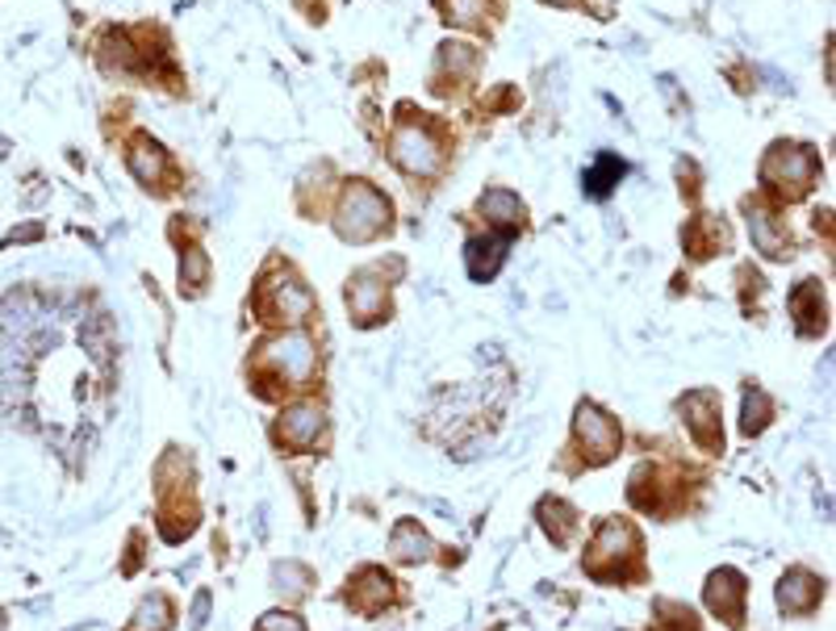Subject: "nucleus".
I'll return each mask as SVG.
<instances>
[{
  "label": "nucleus",
  "mask_w": 836,
  "mask_h": 631,
  "mask_svg": "<svg viewBox=\"0 0 836 631\" xmlns=\"http://www.w3.org/2000/svg\"><path fill=\"white\" fill-rule=\"evenodd\" d=\"M582 569L602 581V585H623V581H645V540L627 519L611 515L598 522L590 548L582 556Z\"/></svg>",
  "instance_id": "1"
},
{
  "label": "nucleus",
  "mask_w": 836,
  "mask_h": 631,
  "mask_svg": "<svg viewBox=\"0 0 836 631\" xmlns=\"http://www.w3.org/2000/svg\"><path fill=\"white\" fill-rule=\"evenodd\" d=\"M502 260H507V239H473L464 251V264H469L473 280H489L502 268Z\"/></svg>",
  "instance_id": "20"
},
{
  "label": "nucleus",
  "mask_w": 836,
  "mask_h": 631,
  "mask_svg": "<svg viewBox=\"0 0 836 631\" xmlns=\"http://www.w3.org/2000/svg\"><path fill=\"white\" fill-rule=\"evenodd\" d=\"M770 418H774V402L765 397L761 384H749L745 389V422H740V431L745 436H761L770 427Z\"/></svg>",
  "instance_id": "25"
},
{
  "label": "nucleus",
  "mask_w": 836,
  "mask_h": 631,
  "mask_svg": "<svg viewBox=\"0 0 836 631\" xmlns=\"http://www.w3.org/2000/svg\"><path fill=\"white\" fill-rule=\"evenodd\" d=\"M130 172L138 176V185H160L163 172H167V155H163L160 142H151V138H138L135 147H130Z\"/></svg>",
  "instance_id": "19"
},
{
  "label": "nucleus",
  "mask_w": 836,
  "mask_h": 631,
  "mask_svg": "<svg viewBox=\"0 0 836 631\" xmlns=\"http://www.w3.org/2000/svg\"><path fill=\"white\" fill-rule=\"evenodd\" d=\"M536 515H540V527L548 531V540H552L557 548H565L569 540L577 535V527H582V522H577V510L569 506L565 497H544Z\"/></svg>",
  "instance_id": "17"
},
{
  "label": "nucleus",
  "mask_w": 836,
  "mask_h": 631,
  "mask_svg": "<svg viewBox=\"0 0 836 631\" xmlns=\"http://www.w3.org/2000/svg\"><path fill=\"white\" fill-rule=\"evenodd\" d=\"M482 214H486L494 226L514 230V226H523V201L507 189H489L486 197H482Z\"/></svg>",
  "instance_id": "23"
},
{
  "label": "nucleus",
  "mask_w": 836,
  "mask_h": 631,
  "mask_svg": "<svg viewBox=\"0 0 836 631\" xmlns=\"http://www.w3.org/2000/svg\"><path fill=\"white\" fill-rule=\"evenodd\" d=\"M205 280H210V260H205V251L201 248H189L185 251V260H180V289L201 293Z\"/></svg>",
  "instance_id": "28"
},
{
  "label": "nucleus",
  "mask_w": 836,
  "mask_h": 631,
  "mask_svg": "<svg viewBox=\"0 0 836 631\" xmlns=\"http://www.w3.org/2000/svg\"><path fill=\"white\" fill-rule=\"evenodd\" d=\"M348 310L360 327H377L380 318L389 314V293H385V280H377L373 273L351 276L348 285Z\"/></svg>",
  "instance_id": "14"
},
{
  "label": "nucleus",
  "mask_w": 836,
  "mask_h": 631,
  "mask_svg": "<svg viewBox=\"0 0 836 631\" xmlns=\"http://www.w3.org/2000/svg\"><path fill=\"white\" fill-rule=\"evenodd\" d=\"M623 172H627L623 160H615V155H598L594 167H586V176H582V189L590 192L594 201H602V197L623 180Z\"/></svg>",
  "instance_id": "21"
},
{
  "label": "nucleus",
  "mask_w": 836,
  "mask_h": 631,
  "mask_svg": "<svg viewBox=\"0 0 836 631\" xmlns=\"http://www.w3.org/2000/svg\"><path fill=\"white\" fill-rule=\"evenodd\" d=\"M745 598H749V581L736 569H715L702 585V603L711 615H720L732 631L745 628Z\"/></svg>",
  "instance_id": "11"
},
{
  "label": "nucleus",
  "mask_w": 836,
  "mask_h": 631,
  "mask_svg": "<svg viewBox=\"0 0 836 631\" xmlns=\"http://www.w3.org/2000/svg\"><path fill=\"white\" fill-rule=\"evenodd\" d=\"M820 603H824V577H815L811 569H786L778 581V610L790 619H803Z\"/></svg>",
  "instance_id": "13"
},
{
  "label": "nucleus",
  "mask_w": 836,
  "mask_h": 631,
  "mask_svg": "<svg viewBox=\"0 0 836 631\" xmlns=\"http://www.w3.org/2000/svg\"><path fill=\"white\" fill-rule=\"evenodd\" d=\"M790 314H795L799 335H820L828 327V305L820 293V280H799V289L790 293Z\"/></svg>",
  "instance_id": "15"
},
{
  "label": "nucleus",
  "mask_w": 836,
  "mask_h": 631,
  "mask_svg": "<svg viewBox=\"0 0 836 631\" xmlns=\"http://www.w3.org/2000/svg\"><path fill=\"white\" fill-rule=\"evenodd\" d=\"M620 443H623L620 422L602 411V406H594V402H582V406H577V414H573V452L582 456V465L598 468L607 465V460H615V456H620Z\"/></svg>",
  "instance_id": "5"
},
{
  "label": "nucleus",
  "mask_w": 836,
  "mask_h": 631,
  "mask_svg": "<svg viewBox=\"0 0 836 631\" xmlns=\"http://www.w3.org/2000/svg\"><path fill=\"white\" fill-rule=\"evenodd\" d=\"M389 151H394V160L398 167H405L410 176H432L435 167H439V142L427 126H419V122H405L394 130V142H389Z\"/></svg>",
  "instance_id": "12"
},
{
  "label": "nucleus",
  "mask_w": 836,
  "mask_h": 631,
  "mask_svg": "<svg viewBox=\"0 0 836 631\" xmlns=\"http://www.w3.org/2000/svg\"><path fill=\"white\" fill-rule=\"evenodd\" d=\"M326 431V411L319 402H294L272 422V440L280 452H310Z\"/></svg>",
  "instance_id": "8"
},
{
  "label": "nucleus",
  "mask_w": 836,
  "mask_h": 631,
  "mask_svg": "<svg viewBox=\"0 0 836 631\" xmlns=\"http://www.w3.org/2000/svg\"><path fill=\"white\" fill-rule=\"evenodd\" d=\"M255 373V393L272 397V384H285V389H305L319 373V348L305 330H285L276 339H264L255 348L251 368Z\"/></svg>",
  "instance_id": "2"
},
{
  "label": "nucleus",
  "mask_w": 836,
  "mask_h": 631,
  "mask_svg": "<svg viewBox=\"0 0 836 631\" xmlns=\"http://www.w3.org/2000/svg\"><path fill=\"white\" fill-rule=\"evenodd\" d=\"M344 603L355 610V615H364V619H377L385 615L389 606L398 603V581L377 569V565H364V569H355L348 577V590H344Z\"/></svg>",
  "instance_id": "9"
},
{
  "label": "nucleus",
  "mask_w": 836,
  "mask_h": 631,
  "mask_svg": "<svg viewBox=\"0 0 836 631\" xmlns=\"http://www.w3.org/2000/svg\"><path fill=\"white\" fill-rule=\"evenodd\" d=\"M627 502L636 510H645V515H674L677 506L686 502V494L677 490V481L665 468L645 460V465H636L632 481H627Z\"/></svg>",
  "instance_id": "6"
},
{
  "label": "nucleus",
  "mask_w": 836,
  "mask_h": 631,
  "mask_svg": "<svg viewBox=\"0 0 836 631\" xmlns=\"http://www.w3.org/2000/svg\"><path fill=\"white\" fill-rule=\"evenodd\" d=\"M677 414L690 431V440L702 452H724V427H720V393L715 389H690L686 397H677Z\"/></svg>",
  "instance_id": "7"
},
{
  "label": "nucleus",
  "mask_w": 836,
  "mask_h": 631,
  "mask_svg": "<svg viewBox=\"0 0 836 631\" xmlns=\"http://www.w3.org/2000/svg\"><path fill=\"white\" fill-rule=\"evenodd\" d=\"M652 628L648 631H699V615L686 603H674V598H657L652 603Z\"/></svg>",
  "instance_id": "24"
},
{
  "label": "nucleus",
  "mask_w": 836,
  "mask_h": 631,
  "mask_svg": "<svg viewBox=\"0 0 836 631\" xmlns=\"http://www.w3.org/2000/svg\"><path fill=\"white\" fill-rule=\"evenodd\" d=\"M272 581H276V590H289V598H305L310 594V585H314V573L305 569V565H276L272 569Z\"/></svg>",
  "instance_id": "27"
},
{
  "label": "nucleus",
  "mask_w": 836,
  "mask_h": 631,
  "mask_svg": "<svg viewBox=\"0 0 836 631\" xmlns=\"http://www.w3.org/2000/svg\"><path fill=\"white\" fill-rule=\"evenodd\" d=\"M4 623H9V619H4V610H0V631H4Z\"/></svg>",
  "instance_id": "31"
},
{
  "label": "nucleus",
  "mask_w": 836,
  "mask_h": 631,
  "mask_svg": "<svg viewBox=\"0 0 836 631\" xmlns=\"http://www.w3.org/2000/svg\"><path fill=\"white\" fill-rule=\"evenodd\" d=\"M439 4L457 26H486V0H439Z\"/></svg>",
  "instance_id": "29"
},
{
  "label": "nucleus",
  "mask_w": 836,
  "mask_h": 631,
  "mask_svg": "<svg viewBox=\"0 0 836 631\" xmlns=\"http://www.w3.org/2000/svg\"><path fill=\"white\" fill-rule=\"evenodd\" d=\"M749 230H753V243L765 251L770 260H786V255H790V251H786L790 243H786V235H778V230L770 226V214L753 210V214H749Z\"/></svg>",
  "instance_id": "26"
},
{
  "label": "nucleus",
  "mask_w": 836,
  "mask_h": 631,
  "mask_svg": "<svg viewBox=\"0 0 836 631\" xmlns=\"http://www.w3.org/2000/svg\"><path fill=\"white\" fill-rule=\"evenodd\" d=\"M255 631H305V623L297 619L294 610H269V615L255 623Z\"/></svg>",
  "instance_id": "30"
},
{
  "label": "nucleus",
  "mask_w": 836,
  "mask_h": 631,
  "mask_svg": "<svg viewBox=\"0 0 836 631\" xmlns=\"http://www.w3.org/2000/svg\"><path fill=\"white\" fill-rule=\"evenodd\" d=\"M389 556L398 565H419V560H432V535L419 527L414 519H402L394 527V540H389Z\"/></svg>",
  "instance_id": "16"
},
{
  "label": "nucleus",
  "mask_w": 836,
  "mask_h": 631,
  "mask_svg": "<svg viewBox=\"0 0 836 631\" xmlns=\"http://www.w3.org/2000/svg\"><path fill=\"white\" fill-rule=\"evenodd\" d=\"M815 172H820V160L803 142H774L770 155L761 160V180L774 192H783L786 201L803 197L811 189V180H815Z\"/></svg>",
  "instance_id": "4"
},
{
  "label": "nucleus",
  "mask_w": 836,
  "mask_h": 631,
  "mask_svg": "<svg viewBox=\"0 0 836 631\" xmlns=\"http://www.w3.org/2000/svg\"><path fill=\"white\" fill-rule=\"evenodd\" d=\"M682 239H686V248L695 251L699 260H707V255H715L720 248H728V226L720 218H695L686 230H682Z\"/></svg>",
  "instance_id": "18"
},
{
  "label": "nucleus",
  "mask_w": 836,
  "mask_h": 631,
  "mask_svg": "<svg viewBox=\"0 0 836 631\" xmlns=\"http://www.w3.org/2000/svg\"><path fill=\"white\" fill-rule=\"evenodd\" d=\"M255 310H260L269 323H301V318L314 310V298H310V289H305L301 280L280 276V280H264V285H260Z\"/></svg>",
  "instance_id": "10"
},
{
  "label": "nucleus",
  "mask_w": 836,
  "mask_h": 631,
  "mask_svg": "<svg viewBox=\"0 0 836 631\" xmlns=\"http://www.w3.org/2000/svg\"><path fill=\"white\" fill-rule=\"evenodd\" d=\"M385 226H389V201H385L369 180H351L344 201H339L335 230H339L348 243H369V239H377Z\"/></svg>",
  "instance_id": "3"
},
{
  "label": "nucleus",
  "mask_w": 836,
  "mask_h": 631,
  "mask_svg": "<svg viewBox=\"0 0 836 631\" xmlns=\"http://www.w3.org/2000/svg\"><path fill=\"white\" fill-rule=\"evenodd\" d=\"M172 619H176V606L167 594H151V598H142L135 610V619H130V628L126 631H167L172 628Z\"/></svg>",
  "instance_id": "22"
}]
</instances>
